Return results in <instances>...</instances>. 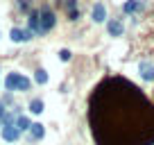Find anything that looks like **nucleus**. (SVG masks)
Instances as JSON below:
<instances>
[{
  "mask_svg": "<svg viewBox=\"0 0 154 145\" xmlns=\"http://www.w3.org/2000/svg\"><path fill=\"white\" fill-rule=\"evenodd\" d=\"M29 140H43L45 136V125H41V122H32V127H29Z\"/></svg>",
  "mask_w": 154,
  "mask_h": 145,
  "instance_id": "9d476101",
  "label": "nucleus"
},
{
  "mask_svg": "<svg viewBox=\"0 0 154 145\" xmlns=\"http://www.w3.org/2000/svg\"><path fill=\"white\" fill-rule=\"evenodd\" d=\"M138 75H140V79L143 82H147V84H154V63L152 61H140L138 63Z\"/></svg>",
  "mask_w": 154,
  "mask_h": 145,
  "instance_id": "423d86ee",
  "label": "nucleus"
},
{
  "mask_svg": "<svg viewBox=\"0 0 154 145\" xmlns=\"http://www.w3.org/2000/svg\"><path fill=\"white\" fill-rule=\"evenodd\" d=\"M27 109H29V113H32V116H41V113H43V109H45V104H43V100H41V97H34V100H29Z\"/></svg>",
  "mask_w": 154,
  "mask_h": 145,
  "instance_id": "f8f14e48",
  "label": "nucleus"
},
{
  "mask_svg": "<svg viewBox=\"0 0 154 145\" xmlns=\"http://www.w3.org/2000/svg\"><path fill=\"white\" fill-rule=\"evenodd\" d=\"M9 102H11V93H7V95H5V97H2V104H5V106H7V104H9Z\"/></svg>",
  "mask_w": 154,
  "mask_h": 145,
  "instance_id": "6ab92c4d",
  "label": "nucleus"
},
{
  "mask_svg": "<svg viewBox=\"0 0 154 145\" xmlns=\"http://www.w3.org/2000/svg\"><path fill=\"white\" fill-rule=\"evenodd\" d=\"M36 34L32 32V29H20V27H11V32H9V39H11V43H27V41H32Z\"/></svg>",
  "mask_w": 154,
  "mask_h": 145,
  "instance_id": "7ed1b4c3",
  "label": "nucleus"
},
{
  "mask_svg": "<svg viewBox=\"0 0 154 145\" xmlns=\"http://www.w3.org/2000/svg\"><path fill=\"white\" fill-rule=\"evenodd\" d=\"M38 11H41V34H48L57 25V14L54 9H50V5H43Z\"/></svg>",
  "mask_w": 154,
  "mask_h": 145,
  "instance_id": "f03ea898",
  "label": "nucleus"
},
{
  "mask_svg": "<svg viewBox=\"0 0 154 145\" xmlns=\"http://www.w3.org/2000/svg\"><path fill=\"white\" fill-rule=\"evenodd\" d=\"M16 129L20 131V134H23V131H29V127H32V120H29L27 116H23V113H20V116H16Z\"/></svg>",
  "mask_w": 154,
  "mask_h": 145,
  "instance_id": "ddd939ff",
  "label": "nucleus"
},
{
  "mask_svg": "<svg viewBox=\"0 0 154 145\" xmlns=\"http://www.w3.org/2000/svg\"><path fill=\"white\" fill-rule=\"evenodd\" d=\"M66 16L68 20H77L79 18V7H77V0H66Z\"/></svg>",
  "mask_w": 154,
  "mask_h": 145,
  "instance_id": "9b49d317",
  "label": "nucleus"
},
{
  "mask_svg": "<svg viewBox=\"0 0 154 145\" xmlns=\"http://www.w3.org/2000/svg\"><path fill=\"white\" fill-rule=\"evenodd\" d=\"M145 9H147V0H127L122 5V14L125 16H136Z\"/></svg>",
  "mask_w": 154,
  "mask_h": 145,
  "instance_id": "20e7f679",
  "label": "nucleus"
},
{
  "mask_svg": "<svg viewBox=\"0 0 154 145\" xmlns=\"http://www.w3.org/2000/svg\"><path fill=\"white\" fill-rule=\"evenodd\" d=\"M48 79H50V75H48V70H45V68H36V70H34V82H36L38 86L48 84Z\"/></svg>",
  "mask_w": 154,
  "mask_h": 145,
  "instance_id": "4468645a",
  "label": "nucleus"
},
{
  "mask_svg": "<svg viewBox=\"0 0 154 145\" xmlns=\"http://www.w3.org/2000/svg\"><path fill=\"white\" fill-rule=\"evenodd\" d=\"M106 34L113 36V39L122 36V34H125V23H122V18H109L106 20Z\"/></svg>",
  "mask_w": 154,
  "mask_h": 145,
  "instance_id": "39448f33",
  "label": "nucleus"
},
{
  "mask_svg": "<svg viewBox=\"0 0 154 145\" xmlns=\"http://www.w3.org/2000/svg\"><path fill=\"white\" fill-rule=\"evenodd\" d=\"M0 84H2V82H0Z\"/></svg>",
  "mask_w": 154,
  "mask_h": 145,
  "instance_id": "412c9836",
  "label": "nucleus"
},
{
  "mask_svg": "<svg viewBox=\"0 0 154 145\" xmlns=\"http://www.w3.org/2000/svg\"><path fill=\"white\" fill-rule=\"evenodd\" d=\"M16 116H20L18 109H16V111H5V116H2V127H11L16 122Z\"/></svg>",
  "mask_w": 154,
  "mask_h": 145,
  "instance_id": "2eb2a0df",
  "label": "nucleus"
},
{
  "mask_svg": "<svg viewBox=\"0 0 154 145\" xmlns=\"http://www.w3.org/2000/svg\"><path fill=\"white\" fill-rule=\"evenodd\" d=\"M59 59H61V61H70V59H72V52H70L68 48H61V50H59Z\"/></svg>",
  "mask_w": 154,
  "mask_h": 145,
  "instance_id": "f3484780",
  "label": "nucleus"
},
{
  "mask_svg": "<svg viewBox=\"0 0 154 145\" xmlns=\"http://www.w3.org/2000/svg\"><path fill=\"white\" fill-rule=\"evenodd\" d=\"M91 18H93V23H104L106 20V5L104 2H95V5H93Z\"/></svg>",
  "mask_w": 154,
  "mask_h": 145,
  "instance_id": "6e6552de",
  "label": "nucleus"
},
{
  "mask_svg": "<svg viewBox=\"0 0 154 145\" xmlns=\"http://www.w3.org/2000/svg\"><path fill=\"white\" fill-rule=\"evenodd\" d=\"M0 129H2V120H0Z\"/></svg>",
  "mask_w": 154,
  "mask_h": 145,
  "instance_id": "aec40b11",
  "label": "nucleus"
},
{
  "mask_svg": "<svg viewBox=\"0 0 154 145\" xmlns=\"http://www.w3.org/2000/svg\"><path fill=\"white\" fill-rule=\"evenodd\" d=\"M5 88L7 91H18V93H25V91H29V88H32V79L29 77H25L23 72H7V77H5Z\"/></svg>",
  "mask_w": 154,
  "mask_h": 145,
  "instance_id": "f257e3e1",
  "label": "nucleus"
},
{
  "mask_svg": "<svg viewBox=\"0 0 154 145\" xmlns=\"http://www.w3.org/2000/svg\"><path fill=\"white\" fill-rule=\"evenodd\" d=\"M5 111H7V106L2 104V100H0V120H2V116H5Z\"/></svg>",
  "mask_w": 154,
  "mask_h": 145,
  "instance_id": "a211bd4d",
  "label": "nucleus"
},
{
  "mask_svg": "<svg viewBox=\"0 0 154 145\" xmlns=\"http://www.w3.org/2000/svg\"><path fill=\"white\" fill-rule=\"evenodd\" d=\"M0 136H2L5 143H16V140L20 138V131L16 129V125H11V127H2V129H0Z\"/></svg>",
  "mask_w": 154,
  "mask_h": 145,
  "instance_id": "1a4fd4ad",
  "label": "nucleus"
},
{
  "mask_svg": "<svg viewBox=\"0 0 154 145\" xmlns=\"http://www.w3.org/2000/svg\"><path fill=\"white\" fill-rule=\"evenodd\" d=\"M16 9L29 14V11H32V0H18V2H16Z\"/></svg>",
  "mask_w": 154,
  "mask_h": 145,
  "instance_id": "dca6fc26",
  "label": "nucleus"
},
{
  "mask_svg": "<svg viewBox=\"0 0 154 145\" xmlns=\"http://www.w3.org/2000/svg\"><path fill=\"white\" fill-rule=\"evenodd\" d=\"M27 25H29V29H32L36 36H43V34H41V11L38 9H32L27 14Z\"/></svg>",
  "mask_w": 154,
  "mask_h": 145,
  "instance_id": "0eeeda50",
  "label": "nucleus"
}]
</instances>
